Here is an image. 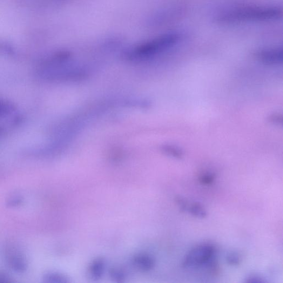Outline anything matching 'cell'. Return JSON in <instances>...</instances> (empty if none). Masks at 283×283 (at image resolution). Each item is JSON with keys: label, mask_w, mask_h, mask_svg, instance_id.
Returning <instances> with one entry per match:
<instances>
[{"label": "cell", "mask_w": 283, "mask_h": 283, "mask_svg": "<svg viewBox=\"0 0 283 283\" xmlns=\"http://www.w3.org/2000/svg\"><path fill=\"white\" fill-rule=\"evenodd\" d=\"M282 11L274 6H245L221 13L217 21L222 23L271 21L279 18Z\"/></svg>", "instance_id": "cell-1"}, {"label": "cell", "mask_w": 283, "mask_h": 283, "mask_svg": "<svg viewBox=\"0 0 283 283\" xmlns=\"http://www.w3.org/2000/svg\"><path fill=\"white\" fill-rule=\"evenodd\" d=\"M181 38L178 33H166L133 46L125 53L127 59L144 60L152 58L176 45Z\"/></svg>", "instance_id": "cell-2"}, {"label": "cell", "mask_w": 283, "mask_h": 283, "mask_svg": "<svg viewBox=\"0 0 283 283\" xmlns=\"http://www.w3.org/2000/svg\"><path fill=\"white\" fill-rule=\"evenodd\" d=\"M215 252L216 248L211 244L197 246L186 255L183 266L186 269H194L206 266L215 257Z\"/></svg>", "instance_id": "cell-3"}, {"label": "cell", "mask_w": 283, "mask_h": 283, "mask_svg": "<svg viewBox=\"0 0 283 283\" xmlns=\"http://www.w3.org/2000/svg\"><path fill=\"white\" fill-rule=\"evenodd\" d=\"M6 255L7 262L13 271L23 273L26 270V260L18 248L14 245H9L6 249Z\"/></svg>", "instance_id": "cell-4"}, {"label": "cell", "mask_w": 283, "mask_h": 283, "mask_svg": "<svg viewBox=\"0 0 283 283\" xmlns=\"http://www.w3.org/2000/svg\"><path fill=\"white\" fill-rule=\"evenodd\" d=\"M282 50L280 48L261 50L255 56L262 63L269 65H278L282 62Z\"/></svg>", "instance_id": "cell-5"}, {"label": "cell", "mask_w": 283, "mask_h": 283, "mask_svg": "<svg viewBox=\"0 0 283 283\" xmlns=\"http://www.w3.org/2000/svg\"><path fill=\"white\" fill-rule=\"evenodd\" d=\"M133 262L139 270L146 272L151 270L155 265L154 258L150 255L146 253L136 254L133 257Z\"/></svg>", "instance_id": "cell-6"}, {"label": "cell", "mask_w": 283, "mask_h": 283, "mask_svg": "<svg viewBox=\"0 0 283 283\" xmlns=\"http://www.w3.org/2000/svg\"><path fill=\"white\" fill-rule=\"evenodd\" d=\"M105 269L104 261L101 258L93 260L89 266V271L94 279H99L103 275Z\"/></svg>", "instance_id": "cell-7"}, {"label": "cell", "mask_w": 283, "mask_h": 283, "mask_svg": "<svg viewBox=\"0 0 283 283\" xmlns=\"http://www.w3.org/2000/svg\"><path fill=\"white\" fill-rule=\"evenodd\" d=\"M43 279L46 282H68L69 280L65 275L55 272H50L44 275Z\"/></svg>", "instance_id": "cell-8"}, {"label": "cell", "mask_w": 283, "mask_h": 283, "mask_svg": "<svg viewBox=\"0 0 283 283\" xmlns=\"http://www.w3.org/2000/svg\"><path fill=\"white\" fill-rule=\"evenodd\" d=\"M187 211L190 212L194 217L199 219H204L207 216L205 208L199 203H194L188 206Z\"/></svg>", "instance_id": "cell-9"}, {"label": "cell", "mask_w": 283, "mask_h": 283, "mask_svg": "<svg viewBox=\"0 0 283 283\" xmlns=\"http://www.w3.org/2000/svg\"><path fill=\"white\" fill-rule=\"evenodd\" d=\"M15 109L14 105L9 101L0 99V118L10 115Z\"/></svg>", "instance_id": "cell-10"}, {"label": "cell", "mask_w": 283, "mask_h": 283, "mask_svg": "<svg viewBox=\"0 0 283 283\" xmlns=\"http://www.w3.org/2000/svg\"><path fill=\"white\" fill-rule=\"evenodd\" d=\"M241 255L237 252L229 253L226 257L228 264L232 266H237L240 264L241 262Z\"/></svg>", "instance_id": "cell-11"}, {"label": "cell", "mask_w": 283, "mask_h": 283, "mask_svg": "<svg viewBox=\"0 0 283 283\" xmlns=\"http://www.w3.org/2000/svg\"><path fill=\"white\" fill-rule=\"evenodd\" d=\"M215 175L211 173H205L201 175L199 180L202 184L211 185L215 180Z\"/></svg>", "instance_id": "cell-12"}, {"label": "cell", "mask_w": 283, "mask_h": 283, "mask_svg": "<svg viewBox=\"0 0 283 283\" xmlns=\"http://www.w3.org/2000/svg\"><path fill=\"white\" fill-rule=\"evenodd\" d=\"M166 151L171 156L180 159L183 156V153L179 148L175 147L170 146L166 148Z\"/></svg>", "instance_id": "cell-13"}, {"label": "cell", "mask_w": 283, "mask_h": 283, "mask_svg": "<svg viewBox=\"0 0 283 283\" xmlns=\"http://www.w3.org/2000/svg\"><path fill=\"white\" fill-rule=\"evenodd\" d=\"M175 200H176V203L182 212L187 211L190 205L188 204L187 201L184 198L181 197H177Z\"/></svg>", "instance_id": "cell-14"}, {"label": "cell", "mask_w": 283, "mask_h": 283, "mask_svg": "<svg viewBox=\"0 0 283 283\" xmlns=\"http://www.w3.org/2000/svg\"><path fill=\"white\" fill-rule=\"evenodd\" d=\"M111 275L112 279L117 281H123L125 278L124 273L117 269H113L111 272Z\"/></svg>", "instance_id": "cell-15"}, {"label": "cell", "mask_w": 283, "mask_h": 283, "mask_svg": "<svg viewBox=\"0 0 283 283\" xmlns=\"http://www.w3.org/2000/svg\"><path fill=\"white\" fill-rule=\"evenodd\" d=\"M262 278L258 277V276H251L247 279V282H264Z\"/></svg>", "instance_id": "cell-16"}, {"label": "cell", "mask_w": 283, "mask_h": 283, "mask_svg": "<svg viewBox=\"0 0 283 283\" xmlns=\"http://www.w3.org/2000/svg\"><path fill=\"white\" fill-rule=\"evenodd\" d=\"M10 278L4 274H0V282H10Z\"/></svg>", "instance_id": "cell-17"}]
</instances>
